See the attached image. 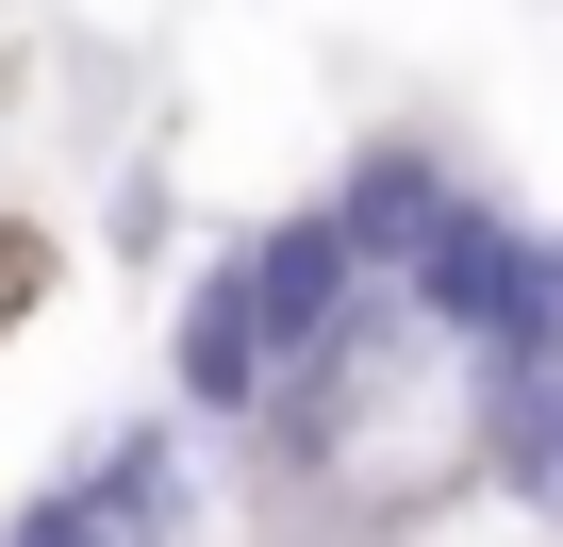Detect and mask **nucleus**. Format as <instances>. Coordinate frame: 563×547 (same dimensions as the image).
Listing matches in <instances>:
<instances>
[{"instance_id": "obj_1", "label": "nucleus", "mask_w": 563, "mask_h": 547, "mask_svg": "<svg viewBox=\"0 0 563 547\" xmlns=\"http://www.w3.org/2000/svg\"><path fill=\"white\" fill-rule=\"evenodd\" d=\"M497 365L448 332V316H415L398 283L282 382V431H299V464H316V497L332 514H431V497H464V481H497Z\"/></svg>"}, {"instance_id": "obj_2", "label": "nucleus", "mask_w": 563, "mask_h": 547, "mask_svg": "<svg viewBox=\"0 0 563 547\" xmlns=\"http://www.w3.org/2000/svg\"><path fill=\"white\" fill-rule=\"evenodd\" d=\"M216 299L249 316L265 382H299V365H316V349H332V332H349V316H365L382 283H365V249H349V216L316 199V216H265V232H232V249H216ZM265 415H282V398H265Z\"/></svg>"}, {"instance_id": "obj_3", "label": "nucleus", "mask_w": 563, "mask_h": 547, "mask_svg": "<svg viewBox=\"0 0 563 547\" xmlns=\"http://www.w3.org/2000/svg\"><path fill=\"white\" fill-rule=\"evenodd\" d=\"M117 547H183V514H199V464H183V415H133V431H100V464L67 481Z\"/></svg>"}, {"instance_id": "obj_4", "label": "nucleus", "mask_w": 563, "mask_h": 547, "mask_svg": "<svg viewBox=\"0 0 563 547\" xmlns=\"http://www.w3.org/2000/svg\"><path fill=\"white\" fill-rule=\"evenodd\" d=\"M398 547H563V514H547L530 481H464V497H431Z\"/></svg>"}, {"instance_id": "obj_5", "label": "nucleus", "mask_w": 563, "mask_h": 547, "mask_svg": "<svg viewBox=\"0 0 563 547\" xmlns=\"http://www.w3.org/2000/svg\"><path fill=\"white\" fill-rule=\"evenodd\" d=\"M497 481H530V497L563 514V382H514V398H497Z\"/></svg>"}, {"instance_id": "obj_6", "label": "nucleus", "mask_w": 563, "mask_h": 547, "mask_svg": "<svg viewBox=\"0 0 563 547\" xmlns=\"http://www.w3.org/2000/svg\"><path fill=\"white\" fill-rule=\"evenodd\" d=\"M0 547H117V530H100V514H84V497H67V481H51V497H34V514H18V530H0Z\"/></svg>"}, {"instance_id": "obj_7", "label": "nucleus", "mask_w": 563, "mask_h": 547, "mask_svg": "<svg viewBox=\"0 0 563 547\" xmlns=\"http://www.w3.org/2000/svg\"><path fill=\"white\" fill-rule=\"evenodd\" d=\"M547 283H563V216H547Z\"/></svg>"}]
</instances>
